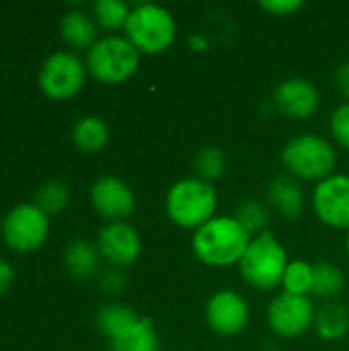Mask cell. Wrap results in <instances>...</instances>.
<instances>
[{
  "mask_svg": "<svg viewBox=\"0 0 349 351\" xmlns=\"http://www.w3.org/2000/svg\"><path fill=\"white\" fill-rule=\"evenodd\" d=\"M251 243L249 232L232 216H216L191 237V249L195 257L210 267L239 265Z\"/></svg>",
  "mask_w": 349,
  "mask_h": 351,
  "instance_id": "1",
  "label": "cell"
},
{
  "mask_svg": "<svg viewBox=\"0 0 349 351\" xmlns=\"http://www.w3.org/2000/svg\"><path fill=\"white\" fill-rule=\"evenodd\" d=\"M167 216L173 224L189 230H197L212 218H216L218 193L216 187L197 177L177 181L165 199Z\"/></svg>",
  "mask_w": 349,
  "mask_h": 351,
  "instance_id": "2",
  "label": "cell"
},
{
  "mask_svg": "<svg viewBox=\"0 0 349 351\" xmlns=\"http://www.w3.org/2000/svg\"><path fill=\"white\" fill-rule=\"evenodd\" d=\"M288 263L290 259L284 245L272 230H265L251 239L243 259L239 261V271L251 288L267 292L282 286Z\"/></svg>",
  "mask_w": 349,
  "mask_h": 351,
  "instance_id": "3",
  "label": "cell"
},
{
  "mask_svg": "<svg viewBox=\"0 0 349 351\" xmlns=\"http://www.w3.org/2000/svg\"><path fill=\"white\" fill-rule=\"evenodd\" d=\"M130 43L148 56L167 51L177 37V23L171 10L158 4H138L132 8L125 23Z\"/></svg>",
  "mask_w": 349,
  "mask_h": 351,
  "instance_id": "4",
  "label": "cell"
},
{
  "mask_svg": "<svg viewBox=\"0 0 349 351\" xmlns=\"http://www.w3.org/2000/svg\"><path fill=\"white\" fill-rule=\"evenodd\" d=\"M335 148L329 140L302 134L292 140L282 150V165L286 167L288 175L300 181H323L333 175L335 169Z\"/></svg>",
  "mask_w": 349,
  "mask_h": 351,
  "instance_id": "5",
  "label": "cell"
},
{
  "mask_svg": "<svg viewBox=\"0 0 349 351\" xmlns=\"http://www.w3.org/2000/svg\"><path fill=\"white\" fill-rule=\"evenodd\" d=\"M140 66V51L128 37L107 35L99 39L86 53V68L99 82L119 84L134 76Z\"/></svg>",
  "mask_w": 349,
  "mask_h": 351,
  "instance_id": "6",
  "label": "cell"
},
{
  "mask_svg": "<svg viewBox=\"0 0 349 351\" xmlns=\"http://www.w3.org/2000/svg\"><path fill=\"white\" fill-rule=\"evenodd\" d=\"M49 232L47 214H43L35 204H21L12 208L2 224V234L12 251L27 253L39 249Z\"/></svg>",
  "mask_w": 349,
  "mask_h": 351,
  "instance_id": "7",
  "label": "cell"
},
{
  "mask_svg": "<svg viewBox=\"0 0 349 351\" xmlns=\"http://www.w3.org/2000/svg\"><path fill=\"white\" fill-rule=\"evenodd\" d=\"M84 64L72 51H56L51 53L39 72L41 90L56 101H64L74 97L84 84Z\"/></svg>",
  "mask_w": 349,
  "mask_h": 351,
  "instance_id": "8",
  "label": "cell"
},
{
  "mask_svg": "<svg viewBox=\"0 0 349 351\" xmlns=\"http://www.w3.org/2000/svg\"><path fill=\"white\" fill-rule=\"evenodd\" d=\"M315 304L311 296H292L282 292L267 306L269 329L284 339H296L315 327Z\"/></svg>",
  "mask_w": 349,
  "mask_h": 351,
  "instance_id": "9",
  "label": "cell"
},
{
  "mask_svg": "<svg viewBox=\"0 0 349 351\" xmlns=\"http://www.w3.org/2000/svg\"><path fill=\"white\" fill-rule=\"evenodd\" d=\"M249 319V302L234 290H218L206 304V323L216 335L234 337L247 329Z\"/></svg>",
  "mask_w": 349,
  "mask_h": 351,
  "instance_id": "10",
  "label": "cell"
},
{
  "mask_svg": "<svg viewBox=\"0 0 349 351\" xmlns=\"http://www.w3.org/2000/svg\"><path fill=\"white\" fill-rule=\"evenodd\" d=\"M313 208L323 224L349 230V175H331L319 181L313 191Z\"/></svg>",
  "mask_w": 349,
  "mask_h": 351,
  "instance_id": "11",
  "label": "cell"
},
{
  "mask_svg": "<svg viewBox=\"0 0 349 351\" xmlns=\"http://www.w3.org/2000/svg\"><path fill=\"white\" fill-rule=\"evenodd\" d=\"M91 204L101 218L109 222H123L134 212L136 197L125 181L105 175L99 177L91 187Z\"/></svg>",
  "mask_w": 349,
  "mask_h": 351,
  "instance_id": "12",
  "label": "cell"
},
{
  "mask_svg": "<svg viewBox=\"0 0 349 351\" xmlns=\"http://www.w3.org/2000/svg\"><path fill=\"white\" fill-rule=\"evenodd\" d=\"M97 249L113 267H128L136 263L142 253V239L128 222H109L97 241Z\"/></svg>",
  "mask_w": 349,
  "mask_h": 351,
  "instance_id": "13",
  "label": "cell"
},
{
  "mask_svg": "<svg viewBox=\"0 0 349 351\" xmlns=\"http://www.w3.org/2000/svg\"><path fill=\"white\" fill-rule=\"evenodd\" d=\"M321 95L309 78H286L274 90L276 109L290 119H309L319 109Z\"/></svg>",
  "mask_w": 349,
  "mask_h": 351,
  "instance_id": "14",
  "label": "cell"
},
{
  "mask_svg": "<svg viewBox=\"0 0 349 351\" xmlns=\"http://www.w3.org/2000/svg\"><path fill=\"white\" fill-rule=\"evenodd\" d=\"M269 206L286 220H298L304 210V193L298 179L290 175H278L267 185Z\"/></svg>",
  "mask_w": 349,
  "mask_h": 351,
  "instance_id": "15",
  "label": "cell"
},
{
  "mask_svg": "<svg viewBox=\"0 0 349 351\" xmlns=\"http://www.w3.org/2000/svg\"><path fill=\"white\" fill-rule=\"evenodd\" d=\"M62 37L68 45L76 49H91L99 39H97V23L95 19L84 12V10H70L64 14L60 23Z\"/></svg>",
  "mask_w": 349,
  "mask_h": 351,
  "instance_id": "16",
  "label": "cell"
},
{
  "mask_svg": "<svg viewBox=\"0 0 349 351\" xmlns=\"http://www.w3.org/2000/svg\"><path fill=\"white\" fill-rule=\"evenodd\" d=\"M315 331L321 339L337 341L349 331V311L341 302H325L315 317Z\"/></svg>",
  "mask_w": 349,
  "mask_h": 351,
  "instance_id": "17",
  "label": "cell"
},
{
  "mask_svg": "<svg viewBox=\"0 0 349 351\" xmlns=\"http://www.w3.org/2000/svg\"><path fill=\"white\" fill-rule=\"evenodd\" d=\"M99 249L88 241H72L64 253V263L74 280H88L99 267Z\"/></svg>",
  "mask_w": 349,
  "mask_h": 351,
  "instance_id": "18",
  "label": "cell"
},
{
  "mask_svg": "<svg viewBox=\"0 0 349 351\" xmlns=\"http://www.w3.org/2000/svg\"><path fill=\"white\" fill-rule=\"evenodd\" d=\"M140 315L130 308V306H123V304H107L99 311L97 315V325H99V331L109 337V341L121 337L123 333H128L132 327H136L140 323Z\"/></svg>",
  "mask_w": 349,
  "mask_h": 351,
  "instance_id": "19",
  "label": "cell"
},
{
  "mask_svg": "<svg viewBox=\"0 0 349 351\" xmlns=\"http://www.w3.org/2000/svg\"><path fill=\"white\" fill-rule=\"evenodd\" d=\"M72 140L82 152H99L109 142V128L97 115H86L76 121L72 130Z\"/></svg>",
  "mask_w": 349,
  "mask_h": 351,
  "instance_id": "20",
  "label": "cell"
},
{
  "mask_svg": "<svg viewBox=\"0 0 349 351\" xmlns=\"http://www.w3.org/2000/svg\"><path fill=\"white\" fill-rule=\"evenodd\" d=\"M111 351H158L160 341L150 319L142 317L136 327H132L121 337L109 341Z\"/></svg>",
  "mask_w": 349,
  "mask_h": 351,
  "instance_id": "21",
  "label": "cell"
},
{
  "mask_svg": "<svg viewBox=\"0 0 349 351\" xmlns=\"http://www.w3.org/2000/svg\"><path fill=\"white\" fill-rule=\"evenodd\" d=\"M346 288V276L344 271L329 261H319L315 263V282H313V292L317 300H327L331 302L337 294H341Z\"/></svg>",
  "mask_w": 349,
  "mask_h": 351,
  "instance_id": "22",
  "label": "cell"
},
{
  "mask_svg": "<svg viewBox=\"0 0 349 351\" xmlns=\"http://www.w3.org/2000/svg\"><path fill=\"white\" fill-rule=\"evenodd\" d=\"M313 282H315V265L304 259H296L288 263L282 280V288L286 294L292 296H311Z\"/></svg>",
  "mask_w": 349,
  "mask_h": 351,
  "instance_id": "23",
  "label": "cell"
},
{
  "mask_svg": "<svg viewBox=\"0 0 349 351\" xmlns=\"http://www.w3.org/2000/svg\"><path fill=\"white\" fill-rule=\"evenodd\" d=\"M247 232L249 237H257L261 232H265V226L269 222V210L263 202L259 199H253V197H247L239 204L234 216H232Z\"/></svg>",
  "mask_w": 349,
  "mask_h": 351,
  "instance_id": "24",
  "label": "cell"
},
{
  "mask_svg": "<svg viewBox=\"0 0 349 351\" xmlns=\"http://www.w3.org/2000/svg\"><path fill=\"white\" fill-rule=\"evenodd\" d=\"M193 171H195L197 179L208 181V183L214 185V181H218L226 171L224 152L220 148H216V146H204L193 158Z\"/></svg>",
  "mask_w": 349,
  "mask_h": 351,
  "instance_id": "25",
  "label": "cell"
},
{
  "mask_svg": "<svg viewBox=\"0 0 349 351\" xmlns=\"http://www.w3.org/2000/svg\"><path fill=\"white\" fill-rule=\"evenodd\" d=\"M132 8L121 0H97L93 4V19L103 29H125Z\"/></svg>",
  "mask_w": 349,
  "mask_h": 351,
  "instance_id": "26",
  "label": "cell"
},
{
  "mask_svg": "<svg viewBox=\"0 0 349 351\" xmlns=\"http://www.w3.org/2000/svg\"><path fill=\"white\" fill-rule=\"evenodd\" d=\"M70 199V191L62 181H47L37 189L35 195V206L43 212V214H58L66 208Z\"/></svg>",
  "mask_w": 349,
  "mask_h": 351,
  "instance_id": "27",
  "label": "cell"
},
{
  "mask_svg": "<svg viewBox=\"0 0 349 351\" xmlns=\"http://www.w3.org/2000/svg\"><path fill=\"white\" fill-rule=\"evenodd\" d=\"M329 132L341 148L349 150V103H341L329 119Z\"/></svg>",
  "mask_w": 349,
  "mask_h": 351,
  "instance_id": "28",
  "label": "cell"
},
{
  "mask_svg": "<svg viewBox=\"0 0 349 351\" xmlns=\"http://www.w3.org/2000/svg\"><path fill=\"white\" fill-rule=\"evenodd\" d=\"M259 8L274 14V16H288L302 8L300 0H263L259 2Z\"/></svg>",
  "mask_w": 349,
  "mask_h": 351,
  "instance_id": "29",
  "label": "cell"
},
{
  "mask_svg": "<svg viewBox=\"0 0 349 351\" xmlns=\"http://www.w3.org/2000/svg\"><path fill=\"white\" fill-rule=\"evenodd\" d=\"M123 284H125V280H123V276H121L117 269H111V271H107V274L101 278V288H103L105 292H111V294L119 292V290L123 288Z\"/></svg>",
  "mask_w": 349,
  "mask_h": 351,
  "instance_id": "30",
  "label": "cell"
},
{
  "mask_svg": "<svg viewBox=\"0 0 349 351\" xmlns=\"http://www.w3.org/2000/svg\"><path fill=\"white\" fill-rule=\"evenodd\" d=\"M335 86H337V90L341 93V97H346L349 103V62L341 64V66L335 70Z\"/></svg>",
  "mask_w": 349,
  "mask_h": 351,
  "instance_id": "31",
  "label": "cell"
},
{
  "mask_svg": "<svg viewBox=\"0 0 349 351\" xmlns=\"http://www.w3.org/2000/svg\"><path fill=\"white\" fill-rule=\"evenodd\" d=\"M12 278H14V271H12L10 263L0 259V294H4L8 290V286L12 284Z\"/></svg>",
  "mask_w": 349,
  "mask_h": 351,
  "instance_id": "32",
  "label": "cell"
},
{
  "mask_svg": "<svg viewBox=\"0 0 349 351\" xmlns=\"http://www.w3.org/2000/svg\"><path fill=\"white\" fill-rule=\"evenodd\" d=\"M189 43H191V49H193V51H204V49H208V41H206L204 37L191 35V37H189Z\"/></svg>",
  "mask_w": 349,
  "mask_h": 351,
  "instance_id": "33",
  "label": "cell"
},
{
  "mask_svg": "<svg viewBox=\"0 0 349 351\" xmlns=\"http://www.w3.org/2000/svg\"><path fill=\"white\" fill-rule=\"evenodd\" d=\"M346 247H348V253H349V230H348V241H346Z\"/></svg>",
  "mask_w": 349,
  "mask_h": 351,
  "instance_id": "34",
  "label": "cell"
}]
</instances>
